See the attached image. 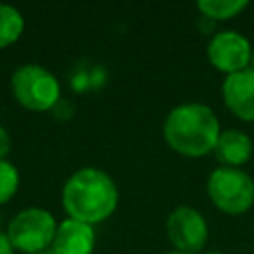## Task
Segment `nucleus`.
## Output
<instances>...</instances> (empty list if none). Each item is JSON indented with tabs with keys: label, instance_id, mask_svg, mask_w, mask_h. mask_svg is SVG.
I'll use <instances>...</instances> for the list:
<instances>
[{
	"label": "nucleus",
	"instance_id": "obj_1",
	"mask_svg": "<svg viewBox=\"0 0 254 254\" xmlns=\"http://www.w3.org/2000/svg\"><path fill=\"white\" fill-rule=\"evenodd\" d=\"M117 187L99 169H79L64 185L62 202L69 218L95 224L105 220L117 206Z\"/></svg>",
	"mask_w": 254,
	"mask_h": 254
},
{
	"label": "nucleus",
	"instance_id": "obj_5",
	"mask_svg": "<svg viewBox=\"0 0 254 254\" xmlns=\"http://www.w3.org/2000/svg\"><path fill=\"white\" fill-rule=\"evenodd\" d=\"M208 196L226 214H242L254 204V181L240 169L220 167L208 179Z\"/></svg>",
	"mask_w": 254,
	"mask_h": 254
},
{
	"label": "nucleus",
	"instance_id": "obj_4",
	"mask_svg": "<svg viewBox=\"0 0 254 254\" xmlns=\"http://www.w3.org/2000/svg\"><path fill=\"white\" fill-rule=\"evenodd\" d=\"M56 228V220L48 210L26 208L12 218L6 234L14 250L26 254H40L48 250V246H52Z\"/></svg>",
	"mask_w": 254,
	"mask_h": 254
},
{
	"label": "nucleus",
	"instance_id": "obj_9",
	"mask_svg": "<svg viewBox=\"0 0 254 254\" xmlns=\"http://www.w3.org/2000/svg\"><path fill=\"white\" fill-rule=\"evenodd\" d=\"M95 246V232L91 224L65 218L58 224L52 250L56 254H91Z\"/></svg>",
	"mask_w": 254,
	"mask_h": 254
},
{
	"label": "nucleus",
	"instance_id": "obj_6",
	"mask_svg": "<svg viewBox=\"0 0 254 254\" xmlns=\"http://www.w3.org/2000/svg\"><path fill=\"white\" fill-rule=\"evenodd\" d=\"M167 234L179 252L196 254L206 244L208 226L198 210L190 206H179L167 218Z\"/></svg>",
	"mask_w": 254,
	"mask_h": 254
},
{
	"label": "nucleus",
	"instance_id": "obj_18",
	"mask_svg": "<svg viewBox=\"0 0 254 254\" xmlns=\"http://www.w3.org/2000/svg\"><path fill=\"white\" fill-rule=\"evenodd\" d=\"M165 254H185V252H179V250H173V252H165Z\"/></svg>",
	"mask_w": 254,
	"mask_h": 254
},
{
	"label": "nucleus",
	"instance_id": "obj_17",
	"mask_svg": "<svg viewBox=\"0 0 254 254\" xmlns=\"http://www.w3.org/2000/svg\"><path fill=\"white\" fill-rule=\"evenodd\" d=\"M204 254H222V252H218V250H210V252H204Z\"/></svg>",
	"mask_w": 254,
	"mask_h": 254
},
{
	"label": "nucleus",
	"instance_id": "obj_13",
	"mask_svg": "<svg viewBox=\"0 0 254 254\" xmlns=\"http://www.w3.org/2000/svg\"><path fill=\"white\" fill-rule=\"evenodd\" d=\"M18 185H20L18 169L8 161H0V204L8 202L16 194Z\"/></svg>",
	"mask_w": 254,
	"mask_h": 254
},
{
	"label": "nucleus",
	"instance_id": "obj_10",
	"mask_svg": "<svg viewBox=\"0 0 254 254\" xmlns=\"http://www.w3.org/2000/svg\"><path fill=\"white\" fill-rule=\"evenodd\" d=\"M212 151L220 163H224L230 169H238L252 157V141L246 133L228 129L220 131Z\"/></svg>",
	"mask_w": 254,
	"mask_h": 254
},
{
	"label": "nucleus",
	"instance_id": "obj_15",
	"mask_svg": "<svg viewBox=\"0 0 254 254\" xmlns=\"http://www.w3.org/2000/svg\"><path fill=\"white\" fill-rule=\"evenodd\" d=\"M0 254H14V246L4 232H0Z\"/></svg>",
	"mask_w": 254,
	"mask_h": 254
},
{
	"label": "nucleus",
	"instance_id": "obj_7",
	"mask_svg": "<svg viewBox=\"0 0 254 254\" xmlns=\"http://www.w3.org/2000/svg\"><path fill=\"white\" fill-rule=\"evenodd\" d=\"M206 56L218 71L232 75L250 67L252 46L238 32H220L210 40Z\"/></svg>",
	"mask_w": 254,
	"mask_h": 254
},
{
	"label": "nucleus",
	"instance_id": "obj_14",
	"mask_svg": "<svg viewBox=\"0 0 254 254\" xmlns=\"http://www.w3.org/2000/svg\"><path fill=\"white\" fill-rule=\"evenodd\" d=\"M8 151H10V135L0 125V161H4V157L8 155Z\"/></svg>",
	"mask_w": 254,
	"mask_h": 254
},
{
	"label": "nucleus",
	"instance_id": "obj_12",
	"mask_svg": "<svg viewBox=\"0 0 254 254\" xmlns=\"http://www.w3.org/2000/svg\"><path fill=\"white\" fill-rule=\"evenodd\" d=\"M248 6L246 0H200L198 10L210 20H230Z\"/></svg>",
	"mask_w": 254,
	"mask_h": 254
},
{
	"label": "nucleus",
	"instance_id": "obj_3",
	"mask_svg": "<svg viewBox=\"0 0 254 254\" xmlns=\"http://www.w3.org/2000/svg\"><path fill=\"white\" fill-rule=\"evenodd\" d=\"M12 93L30 111H48L60 99V83L46 67L28 64L12 73Z\"/></svg>",
	"mask_w": 254,
	"mask_h": 254
},
{
	"label": "nucleus",
	"instance_id": "obj_16",
	"mask_svg": "<svg viewBox=\"0 0 254 254\" xmlns=\"http://www.w3.org/2000/svg\"><path fill=\"white\" fill-rule=\"evenodd\" d=\"M250 69L254 71V50H252V58H250Z\"/></svg>",
	"mask_w": 254,
	"mask_h": 254
},
{
	"label": "nucleus",
	"instance_id": "obj_8",
	"mask_svg": "<svg viewBox=\"0 0 254 254\" xmlns=\"http://www.w3.org/2000/svg\"><path fill=\"white\" fill-rule=\"evenodd\" d=\"M222 97L226 107L242 121H254V71L232 73L222 83Z\"/></svg>",
	"mask_w": 254,
	"mask_h": 254
},
{
	"label": "nucleus",
	"instance_id": "obj_11",
	"mask_svg": "<svg viewBox=\"0 0 254 254\" xmlns=\"http://www.w3.org/2000/svg\"><path fill=\"white\" fill-rule=\"evenodd\" d=\"M24 32L22 14L8 4H0V50L14 44Z\"/></svg>",
	"mask_w": 254,
	"mask_h": 254
},
{
	"label": "nucleus",
	"instance_id": "obj_2",
	"mask_svg": "<svg viewBox=\"0 0 254 254\" xmlns=\"http://www.w3.org/2000/svg\"><path fill=\"white\" fill-rule=\"evenodd\" d=\"M163 133L173 151L187 157H202L214 149L220 125L210 107L202 103H185L167 115Z\"/></svg>",
	"mask_w": 254,
	"mask_h": 254
}]
</instances>
